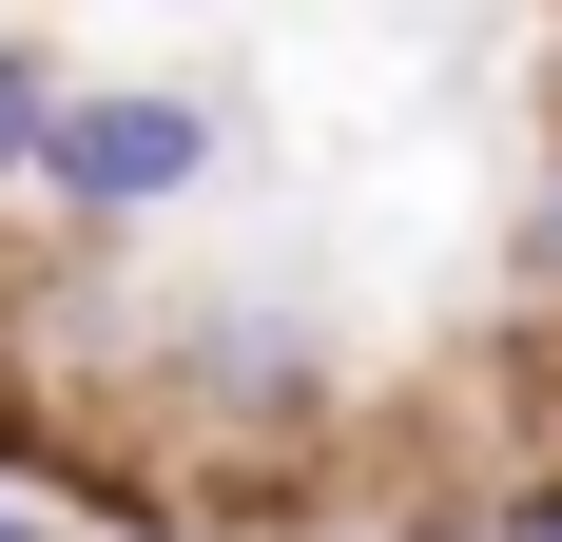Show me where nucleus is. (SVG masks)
<instances>
[{
	"mask_svg": "<svg viewBox=\"0 0 562 542\" xmlns=\"http://www.w3.org/2000/svg\"><path fill=\"white\" fill-rule=\"evenodd\" d=\"M233 174V116L194 98V78H78L58 98V156H40V214L58 233H156V214H194Z\"/></svg>",
	"mask_w": 562,
	"mask_h": 542,
	"instance_id": "obj_1",
	"label": "nucleus"
},
{
	"mask_svg": "<svg viewBox=\"0 0 562 542\" xmlns=\"http://www.w3.org/2000/svg\"><path fill=\"white\" fill-rule=\"evenodd\" d=\"M58 98H78V78H58V39H20V20H0V214L40 194V156H58Z\"/></svg>",
	"mask_w": 562,
	"mask_h": 542,
	"instance_id": "obj_2",
	"label": "nucleus"
},
{
	"mask_svg": "<svg viewBox=\"0 0 562 542\" xmlns=\"http://www.w3.org/2000/svg\"><path fill=\"white\" fill-rule=\"evenodd\" d=\"M524 271H543V329H562V156H543V214H524Z\"/></svg>",
	"mask_w": 562,
	"mask_h": 542,
	"instance_id": "obj_3",
	"label": "nucleus"
},
{
	"mask_svg": "<svg viewBox=\"0 0 562 542\" xmlns=\"http://www.w3.org/2000/svg\"><path fill=\"white\" fill-rule=\"evenodd\" d=\"M465 542H562V504H485V523H465Z\"/></svg>",
	"mask_w": 562,
	"mask_h": 542,
	"instance_id": "obj_4",
	"label": "nucleus"
},
{
	"mask_svg": "<svg viewBox=\"0 0 562 542\" xmlns=\"http://www.w3.org/2000/svg\"><path fill=\"white\" fill-rule=\"evenodd\" d=\"M0 542H78V523H20V504H0Z\"/></svg>",
	"mask_w": 562,
	"mask_h": 542,
	"instance_id": "obj_5",
	"label": "nucleus"
}]
</instances>
